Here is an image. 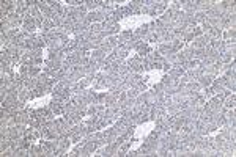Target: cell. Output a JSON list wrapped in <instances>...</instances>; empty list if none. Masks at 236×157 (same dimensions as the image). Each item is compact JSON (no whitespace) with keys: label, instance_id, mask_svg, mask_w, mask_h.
I'll list each match as a JSON object with an SVG mask.
<instances>
[{"label":"cell","instance_id":"6da1fadb","mask_svg":"<svg viewBox=\"0 0 236 157\" xmlns=\"http://www.w3.org/2000/svg\"><path fill=\"white\" fill-rule=\"evenodd\" d=\"M212 80H214V77H212V76H206V74H203V76H202L200 78H198L197 82L200 83V86H202V88L205 90L206 86H210V85L212 83Z\"/></svg>","mask_w":236,"mask_h":157},{"label":"cell","instance_id":"7a4b0ae2","mask_svg":"<svg viewBox=\"0 0 236 157\" xmlns=\"http://www.w3.org/2000/svg\"><path fill=\"white\" fill-rule=\"evenodd\" d=\"M85 6H87L88 13L96 11L99 8V0H85Z\"/></svg>","mask_w":236,"mask_h":157},{"label":"cell","instance_id":"3957f363","mask_svg":"<svg viewBox=\"0 0 236 157\" xmlns=\"http://www.w3.org/2000/svg\"><path fill=\"white\" fill-rule=\"evenodd\" d=\"M181 55H183V58H184V61H189V60H192L194 58V50L187 47V49H184V50H180Z\"/></svg>","mask_w":236,"mask_h":157},{"label":"cell","instance_id":"277c9868","mask_svg":"<svg viewBox=\"0 0 236 157\" xmlns=\"http://www.w3.org/2000/svg\"><path fill=\"white\" fill-rule=\"evenodd\" d=\"M33 58H39L41 57V54H43V49H39V47H35V49H31L30 52H29Z\"/></svg>","mask_w":236,"mask_h":157},{"label":"cell","instance_id":"5b68a950","mask_svg":"<svg viewBox=\"0 0 236 157\" xmlns=\"http://www.w3.org/2000/svg\"><path fill=\"white\" fill-rule=\"evenodd\" d=\"M192 33H194V38H198V36L203 35V30L200 29V27H195V29L192 30Z\"/></svg>","mask_w":236,"mask_h":157},{"label":"cell","instance_id":"8992f818","mask_svg":"<svg viewBox=\"0 0 236 157\" xmlns=\"http://www.w3.org/2000/svg\"><path fill=\"white\" fill-rule=\"evenodd\" d=\"M126 156H129V157H137V156H139V151H131V149H129Z\"/></svg>","mask_w":236,"mask_h":157},{"label":"cell","instance_id":"52a82bcc","mask_svg":"<svg viewBox=\"0 0 236 157\" xmlns=\"http://www.w3.org/2000/svg\"><path fill=\"white\" fill-rule=\"evenodd\" d=\"M44 63V60L39 57V58H35V66H38V64H43Z\"/></svg>","mask_w":236,"mask_h":157}]
</instances>
